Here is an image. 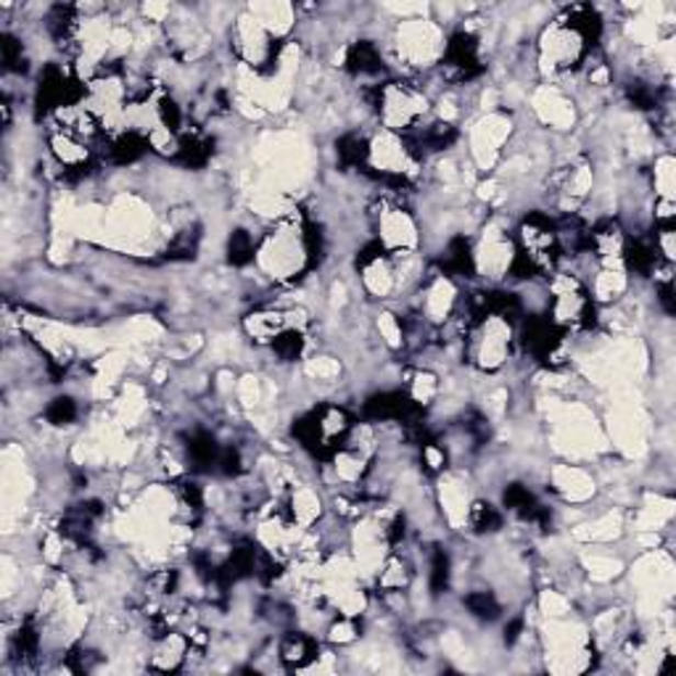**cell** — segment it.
Wrapping results in <instances>:
<instances>
[{"label": "cell", "mask_w": 676, "mask_h": 676, "mask_svg": "<svg viewBox=\"0 0 676 676\" xmlns=\"http://www.w3.org/2000/svg\"><path fill=\"white\" fill-rule=\"evenodd\" d=\"M653 180H655V199L674 201V159H672V154H663V156H658V159H655Z\"/></svg>", "instance_id": "cell-5"}, {"label": "cell", "mask_w": 676, "mask_h": 676, "mask_svg": "<svg viewBox=\"0 0 676 676\" xmlns=\"http://www.w3.org/2000/svg\"><path fill=\"white\" fill-rule=\"evenodd\" d=\"M550 484L568 505H584L597 494V481L576 463H557L550 471Z\"/></svg>", "instance_id": "cell-3"}, {"label": "cell", "mask_w": 676, "mask_h": 676, "mask_svg": "<svg viewBox=\"0 0 676 676\" xmlns=\"http://www.w3.org/2000/svg\"><path fill=\"white\" fill-rule=\"evenodd\" d=\"M307 259L309 246L307 236L302 233V225H298V214L281 219L268 236H262L257 251H254L257 270L275 283L294 281L298 272L307 268Z\"/></svg>", "instance_id": "cell-1"}, {"label": "cell", "mask_w": 676, "mask_h": 676, "mask_svg": "<svg viewBox=\"0 0 676 676\" xmlns=\"http://www.w3.org/2000/svg\"><path fill=\"white\" fill-rule=\"evenodd\" d=\"M516 133V120L510 112H484L467 129V159L476 172L489 174L503 159L505 146Z\"/></svg>", "instance_id": "cell-2"}, {"label": "cell", "mask_w": 676, "mask_h": 676, "mask_svg": "<svg viewBox=\"0 0 676 676\" xmlns=\"http://www.w3.org/2000/svg\"><path fill=\"white\" fill-rule=\"evenodd\" d=\"M246 11L270 32L275 41H283L296 27V9L289 3H251Z\"/></svg>", "instance_id": "cell-4"}]
</instances>
